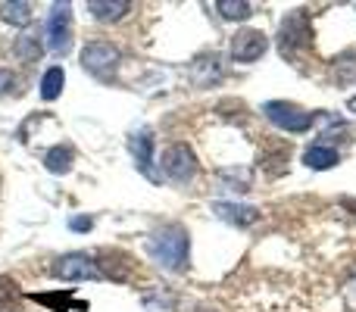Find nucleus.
<instances>
[{
  "mask_svg": "<svg viewBox=\"0 0 356 312\" xmlns=\"http://www.w3.org/2000/svg\"><path fill=\"white\" fill-rule=\"evenodd\" d=\"M147 256L154 259L160 269L166 272H184L188 269V256H191V234L184 225L169 222L160 225L156 231L147 234Z\"/></svg>",
  "mask_w": 356,
  "mask_h": 312,
  "instance_id": "f257e3e1",
  "label": "nucleus"
},
{
  "mask_svg": "<svg viewBox=\"0 0 356 312\" xmlns=\"http://www.w3.org/2000/svg\"><path fill=\"white\" fill-rule=\"evenodd\" d=\"M263 113L272 125H278L288 135H303V131H309L316 125V113L303 110L297 104H288V100H269L263 106Z\"/></svg>",
  "mask_w": 356,
  "mask_h": 312,
  "instance_id": "f03ea898",
  "label": "nucleus"
},
{
  "mask_svg": "<svg viewBox=\"0 0 356 312\" xmlns=\"http://www.w3.org/2000/svg\"><path fill=\"white\" fill-rule=\"evenodd\" d=\"M160 169H163V175H166L169 181L188 184L191 178L197 175V156H194V150H191L188 144L175 141L160 154Z\"/></svg>",
  "mask_w": 356,
  "mask_h": 312,
  "instance_id": "7ed1b4c3",
  "label": "nucleus"
},
{
  "mask_svg": "<svg viewBox=\"0 0 356 312\" xmlns=\"http://www.w3.org/2000/svg\"><path fill=\"white\" fill-rule=\"evenodd\" d=\"M54 278L60 281H100L104 272H100L97 259L88 256V253H66L54 263Z\"/></svg>",
  "mask_w": 356,
  "mask_h": 312,
  "instance_id": "20e7f679",
  "label": "nucleus"
},
{
  "mask_svg": "<svg viewBox=\"0 0 356 312\" xmlns=\"http://www.w3.org/2000/svg\"><path fill=\"white\" fill-rule=\"evenodd\" d=\"M47 47L56 56H66L69 47H72V10H69V3H54V10H50Z\"/></svg>",
  "mask_w": 356,
  "mask_h": 312,
  "instance_id": "39448f33",
  "label": "nucleus"
},
{
  "mask_svg": "<svg viewBox=\"0 0 356 312\" xmlns=\"http://www.w3.org/2000/svg\"><path fill=\"white\" fill-rule=\"evenodd\" d=\"M309 38H313V31H309V19L303 10H294L288 19L282 22V35H278V50H282L284 60H291V56H297V50L307 47Z\"/></svg>",
  "mask_w": 356,
  "mask_h": 312,
  "instance_id": "423d86ee",
  "label": "nucleus"
},
{
  "mask_svg": "<svg viewBox=\"0 0 356 312\" xmlns=\"http://www.w3.org/2000/svg\"><path fill=\"white\" fill-rule=\"evenodd\" d=\"M81 66H85V72L97 75V79H106V75L119 66V47H113L110 41L85 44V50H81Z\"/></svg>",
  "mask_w": 356,
  "mask_h": 312,
  "instance_id": "0eeeda50",
  "label": "nucleus"
},
{
  "mask_svg": "<svg viewBox=\"0 0 356 312\" xmlns=\"http://www.w3.org/2000/svg\"><path fill=\"white\" fill-rule=\"evenodd\" d=\"M269 50V38L259 28H241L232 38V60L234 63H257Z\"/></svg>",
  "mask_w": 356,
  "mask_h": 312,
  "instance_id": "6e6552de",
  "label": "nucleus"
},
{
  "mask_svg": "<svg viewBox=\"0 0 356 312\" xmlns=\"http://www.w3.org/2000/svg\"><path fill=\"white\" fill-rule=\"evenodd\" d=\"M129 147H131V154H135V159H138V169H141L147 178H154V181H156V172H154V138H150V131H135V135L129 138Z\"/></svg>",
  "mask_w": 356,
  "mask_h": 312,
  "instance_id": "1a4fd4ad",
  "label": "nucleus"
},
{
  "mask_svg": "<svg viewBox=\"0 0 356 312\" xmlns=\"http://www.w3.org/2000/svg\"><path fill=\"white\" fill-rule=\"evenodd\" d=\"M213 213L219 215V219L232 222V225H253V222H259V209L253 206H238V203H213Z\"/></svg>",
  "mask_w": 356,
  "mask_h": 312,
  "instance_id": "9d476101",
  "label": "nucleus"
},
{
  "mask_svg": "<svg viewBox=\"0 0 356 312\" xmlns=\"http://www.w3.org/2000/svg\"><path fill=\"white\" fill-rule=\"evenodd\" d=\"M131 10L129 0H88V13L100 22H116Z\"/></svg>",
  "mask_w": 356,
  "mask_h": 312,
  "instance_id": "9b49d317",
  "label": "nucleus"
},
{
  "mask_svg": "<svg viewBox=\"0 0 356 312\" xmlns=\"http://www.w3.org/2000/svg\"><path fill=\"white\" fill-rule=\"evenodd\" d=\"M303 163H307L309 169L325 172V169H334V165L341 163V154L334 147H328V144H313V147L303 154Z\"/></svg>",
  "mask_w": 356,
  "mask_h": 312,
  "instance_id": "f8f14e48",
  "label": "nucleus"
},
{
  "mask_svg": "<svg viewBox=\"0 0 356 312\" xmlns=\"http://www.w3.org/2000/svg\"><path fill=\"white\" fill-rule=\"evenodd\" d=\"M72 150L63 147V144H56V147H50L47 154H44V169L54 172V175H66V172H72Z\"/></svg>",
  "mask_w": 356,
  "mask_h": 312,
  "instance_id": "ddd939ff",
  "label": "nucleus"
},
{
  "mask_svg": "<svg viewBox=\"0 0 356 312\" xmlns=\"http://www.w3.org/2000/svg\"><path fill=\"white\" fill-rule=\"evenodd\" d=\"M0 312H22V290L10 275H0Z\"/></svg>",
  "mask_w": 356,
  "mask_h": 312,
  "instance_id": "4468645a",
  "label": "nucleus"
},
{
  "mask_svg": "<svg viewBox=\"0 0 356 312\" xmlns=\"http://www.w3.org/2000/svg\"><path fill=\"white\" fill-rule=\"evenodd\" d=\"M63 85H66V72H63V66H50L47 72L41 75V97L56 100L63 94Z\"/></svg>",
  "mask_w": 356,
  "mask_h": 312,
  "instance_id": "2eb2a0df",
  "label": "nucleus"
},
{
  "mask_svg": "<svg viewBox=\"0 0 356 312\" xmlns=\"http://www.w3.org/2000/svg\"><path fill=\"white\" fill-rule=\"evenodd\" d=\"M38 303H44V306H56V312H69V309H88V303L75 300L72 290H66V294H35Z\"/></svg>",
  "mask_w": 356,
  "mask_h": 312,
  "instance_id": "dca6fc26",
  "label": "nucleus"
},
{
  "mask_svg": "<svg viewBox=\"0 0 356 312\" xmlns=\"http://www.w3.org/2000/svg\"><path fill=\"white\" fill-rule=\"evenodd\" d=\"M216 10H219L222 19H228V22H244V19L253 16V6L244 3V0H219Z\"/></svg>",
  "mask_w": 356,
  "mask_h": 312,
  "instance_id": "f3484780",
  "label": "nucleus"
},
{
  "mask_svg": "<svg viewBox=\"0 0 356 312\" xmlns=\"http://www.w3.org/2000/svg\"><path fill=\"white\" fill-rule=\"evenodd\" d=\"M41 44H38V38H31V35H22L16 44H13V56H19L22 63H38L41 60Z\"/></svg>",
  "mask_w": 356,
  "mask_h": 312,
  "instance_id": "a211bd4d",
  "label": "nucleus"
},
{
  "mask_svg": "<svg viewBox=\"0 0 356 312\" xmlns=\"http://www.w3.org/2000/svg\"><path fill=\"white\" fill-rule=\"evenodd\" d=\"M0 19L10 25H29L31 22V6L29 3H0Z\"/></svg>",
  "mask_w": 356,
  "mask_h": 312,
  "instance_id": "6ab92c4d",
  "label": "nucleus"
},
{
  "mask_svg": "<svg viewBox=\"0 0 356 312\" xmlns=\"http://www.w3.org/2000/svg\"><path fill=\"white\" fill-rule=\"evenodd\" d=\"M144 309L147 312H175V297L172 294H147L144 297Z\"/></svg>",
  "mask_w": 356,
  "mask_h": 312,
  "instance_id": "aec40b11",
  "label": "nucleus"
},
{
  "mask_svg": "<svg viewBox=\"0 0 356 312\" xmlns=\"http://www.w3.org/2000/svg\"><path fill=\"white\" fill-rule=\"evenodd\" d=\"M91 225H94V222L85 219V215H79V219L69 222V228H72V231H91Z\"/></svg>",
  "mask_w": 356,
  "mask_h": 312,
  "instance_id": "412c9836",
  "label": "nucleus"
},
{
  "mask_svg": "<svg viewBox=\"0 0 356 312\" xmlns=\"http://www.w3.org/2000/svg\"><path fill=\"white\" fill-rule=\"evenodd\" d=\"M13 85V72L10 69H0V94H6V88Z\"/></svg>",
  "mask_w": 356,
  "mask_h": 312,
  "instance_id": "4be33fe9",
  "label": "nucleus"
},
{
  "mask_svg": "<svg viewBox=\"0 0 356 312\" xmlns=\"http://www.w3.org/2000/svg\"><path fill=\"white\" fill-rule=\"evenodd\" d=\"M347 110H350V113H356V97H350V100H347Z\"/></svg>",
  "mask_w": 356,
  "mask_h": 312,
  "instance_id": "5701e85b",
  "label": "nucleus"
},
{
  "mask_svg": "<svg viewBox=\"0 0 356 312\" xmlns=\"http://www.w3.org/2000/svg\"><path fill=\"white\" fill-rule=\"evenodd\" d=\"M197 312H219V309H213V306H197Z\"/></svg>",
  "mask_w": 356,
  "mask_h": 312,
  "instance_id": "b1692460",
  "label": "nucleus"
}]
</instances>
